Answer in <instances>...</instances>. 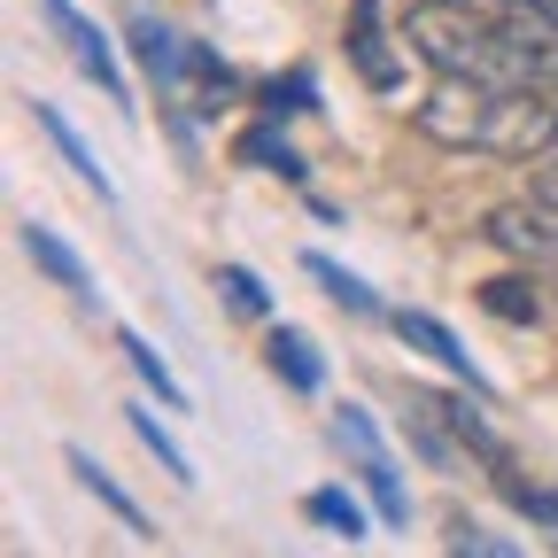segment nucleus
<instances>
[{
	"label": "nucleus",
	"instance_id": "nucleus-1",
	"mask_svg": "<svg viewBox=\"0 0 558 558\" xmlns=\"http://www.w3.org/2000/svg\"><path fill=\"white\" fill-rule=\"evenodd\" d=\"M411 124L450 156L550 163L558 156V86H497V78H442Z\"/></svg>",
	"mask_w": 558,
	"mask_h": 558
},
{
	"label": "nucleus",
	"instance_id": "nucleus-2",
	"mask_svg": "<svg viewBox=\"0 0 558 558\" xmlns=\"http://www.w3.org/2000/svg\"><path fill=\"white\" fill-rule=\"evenodd\" d=\"M333 442L357 458V473H365V488H373L380 520L403 527V520H411V497H403V473H396V458H388V442H380V427H373L365 403H341V411H333Z\"/></svg>",
	"mask_w": 558,
	"mask_h": 558
},
{
	"label": "nucleus",
	"instance_id": "nucleus-3",
	"mask_svg": "<svg viewBox=\"0 0 558 558\" xmlns=\"http://www.w3.org/2000/svg\"><path fill=\"white\" fill-rule=\"evenodd\" d=\"M47 16H54V32H62V47H70V62H78V70H86V78H94V86H101V94H109V101H117V109L132 117L140 101H132V78H124V62H117V47H109V32H101V24H86L78 9H70V0H47Z\"/></svg>",
	"mask_w": 558,
	"mask_h": 558
},
{
	"label": "nucleus",
	"instance_id": "nucleus-4",
	"mask_svg": "<svg viewBox=\"0 0 558 558\" xmlns=\"http://www.w3.org/2000/svg\"><path fill=\"white\" fill-rule=\"evenodd\" d=\"M488 241H497L505 256H520V264H558V202L535 186L527 202L488 209Z\"/></svg>",
	"mask_w": 558,
	"mask_h": 558
},
{
	"label": "nucleus",
	"instance_id": "nucleus-5",
	"mask_svg": "<svg viewBox=\"0 0 558 558\" xmlns=\"http://www.w3.org/2000/svg\"><path fill=\"white\" fill-rule=\"evenodd\" d=\"M349 62L373 94H403V62H396V39L380 24V0H349Z\"/></svg>",
	"mask_w": 558,
	"mask_h": 558
},
{
	"label": "nucleus",
	"instance_id": "nucleus-6",
	"mask_svg": "<svg viewBox=\"0 0 558 558\" xmlns=\"http://www.w3.org/2000/svg\"><path fill=\"white\" fill-rule=\"evenodd\" d=\"M396 333H403V341L418 349V357H435L442 373H458V380H465V388H473L481 403L497 396V388H488V373H481V365L465 357V349H458V333H450V326H442L435 311H396Z\"/></svg>",
	"mask_w": 558,
	"mask_h": 558
},
{
	"label": "nucleus",
	"instance_id": "nucleus-7",
	"mask_svg": "<svg viewBox=\"0 0 558 558\" xmlns=\"http://www.w3.org/2000/svg\"><path fill=\"white\" fill-rule=\"evenodd\" d=\"M171 101H186V109H202V117L233 101V70H226V54L209 47V39H186V78H179Z\"/></svg>",
	"mask_w": 558,
	"mask_h": 558
},
{
	"label": "nucleus",
	"instance_id": "nucleus-8",
	"mask_svg": "<svg viewBox=\"0 0 558 558\" xmlns=\"http://www.w3.org/2000/svg\"><path fill=\"white\" fill-rule=\"evenodd\" d=\"M24 248L39 256V271L54 279V288H70L78 303H94V271H86V256L70 248V241H62L54 226H39V218H32V226H24Z\"/></svg>",
	"mask_w": 558,
	"mask_h": 558
},
{
	"label": "nucleus",
	"instance_id": "nucleus-9",
	"mask_svg": "<svg viewBox=\"0 0 558 558\" xmlns=\"http://www.w3.org/2000/svg\"><path fill=\"white\" fill-rule=\"evenodd\" d=\"M132 47H140V62H148V78H156L163 94H179V78H186V39H179L171 24H156V16H132Z\"/></svg>",
	"mask_w": 558,
	"mask_h": 558
},
{
	"label": "nucleus",
	"instance_id": "nucleus-10",
	"mask_svg": "<svg viewBox=\"0 0 558 558\" xmlns=\"http://www.w3.org/2000/svg\"><path fill=\"white\" fill-rule=\"evenodd\" d=\"M271 373L288 380L295 396H318V388H326V357H318V341H311V333H295V326H279V333H271Z\"/></svg>",
	"mask_w": 558,
	"mask_h": 558
},
{
	"label": "nucleus",
	"instance_id": "nucleus-11",
	"mask_svg": "<svg viewBox=\"0 0 558 558\" xmlns=\"http://www.w3.org/2000/svg\"><path fill=\"white\" fill-rule=\"evenodd\" d=\"M39 132L54 140V148H62V163H70V171H78V179H86V186H94V194H101L109 209H117V179H109V171L94 163V148H86V140H78V132H70V117H62L54 101H39Z\"/></svg>",
	"mask_w": 558,
	"mask_h": 558
},
{
	"label": "nucleus",
	"instance_id": "nucleus-12",
	"mask_svg": "<svg viewBox=\"0 0 558 558\" xmlns=\"http://www.w3.org/2000/svg\"><path fill=\"white\" fill-rule=\"evenodd\" d=\"M70 473H78V488H86V497H101V512H117L132 535H148V512H140L132 497H124V488L109 481V465L101 458H86V450H70Z\"/></svg>",
	"mask_w": 558,
	"mask_h": 558
},
{
	"label": "nucleus",
	"instance_id": "nucleus-13",
	"mask_svg": "<svg viewBox=\"0 0 558 558\" xmlns=\"http://www.w3.org/2000/svg\"><path fill=\"white\" fill-rule=\"evenodd\" d=\"M427 411L442 418V427H450V435H458L465 450H481L488 465H512V458H505V442H497V435H488V418H481L473 403H458V396H427Z\"/></svg>",
	"mask_w": 558,
	"mask_h": 558
},
{
	"label": "nucleus",
	"instance_id": "nucleus-14",
	"mask_svg": "<svg viewBox=\"0 0 558 558\" xmlns=\"http://www.w3.org/2000/svg\"><path fill=\"white\" fill-rule=\"evenodd\" d=\"M303 271L318 279V288H326V295H333L341 311H357V318H380V295L365 288V279H357V271H341L333 256H318V248H311V256H303Z\"/></svg>",
	"mask_w": 558,
	"mask_h": 558
},
{
	"label": "nucleus",
	"instance_id": "nucleus-15",
	"mask_svg": "<svg viewBox=\"0 0 558 558\" xmlns=\"http://www.w3.org/2000/svg\"><path fill=\"white\" fill-rule=\"evenodd\" d=\"M311 520H318V527H333L341 543H365V527H373V520H365V505L349 497V488H311Z\"/></svg>",
	"mask_w": 558,
	"mask_h": 558
},
{
	"label": "nucleus",
	"instance_id": "nucleus-16",
	"mask_svg": "<svg viewBox=\"0 0 558 558\" xmlns=\"http://www.w3.org/2000/svg\"><path fill=\"white\" fill-rule=\"evenodd\" d=\"M124 365L140 373V388H148V396H163V411H186V388L171 380V365H163V357H156V349L140 341V333H124Z\"/></svg>",
	"mask_w": 558,
	"mask_h": 558
},
{
	"label": "nucleus",
	"instance_id": "nucleus-17",
	"mask_svg": "<svg viewBox=\"0 0 558 558\" xmlns=\"http://www.w3.org/2000/svg\"><path fill=\"white\" fill-rule=\"evenodd\" d=\"M124 418H132V435H140V442H148V450H156V458H163V473H171V481H179V488H194V458H186V450H179V442H171V435H163V418H156V411H148V403H132V411H124Z\"/></svg>",
	"mask_w": 558,
	"mask_h": 558
},
{
	"label": "nucleus",
	"instance_id": "nucleus-18",
	"mask_svg": "<svg viewBox=\"0 0 558 558\" xmlns=\"http://www.w3.org/2000/svg\"><path fill=\"white\" fill-rule=\"evenodd\" d=\"M481 303L497 311V318H512V326H535V318H543V295L527 288L520 271H505V279H488V288H481Z\"/></svg>",
	"mask_w": 558,
	"mask_h": 558
},
{
	"label": "nucleus",
	"instance_id": "nucleus-19",
	"mask_svg": "<svg viewBox=\"0 0 558 558\" xmlns=\"http://www.w3.org/2000/svg\"><path fill=\"white\" fill-rule=\"evenodd\" d=\"M218 295L241 311V318H264L271 311V295H264V279L248 271V264H218Z\"/></svg>",
	"mask_w": 558,
	"mask_h": 558
},
{
	"label": "nucleus",
	"instance_id": "nucleus-20",
	"mask_svg": "<svg viewBox=\"0 0 558 558\" xmlns=\"http://www.w3.org/2000/svg\"><path fill=\"white\" fill-rule=\"evenodd\" d=\"M241 156H248V163H264V171H288V179H303V156H295V148H288V140H279L271 124H256V132L241 140Z\"/></svg>",
	"mask_w": 558,
	"mask_h": 558
},
{
	"label": "nucleus",
	"instance_id": "nucleus-21",
	"mask_svg": "<svg viewBox=\"0 0 558 558\" xmlns=\"http://www.w3.org/2000/svg\"><path fill=\"white\" fill-rule=\"evenodd\" d=\"M295 109H318L311 70H295V78H271V86H264V117H295Z\"/></svg>",
	"mask_w": 558,
	"mask_h": 558
},
{
	"label": "nucleus",
	"instance_id": "nucleus-22",
	"mask_svg": "<svg viewBox=\"0 0 558 558\" xmlns=\"http://www.w3.org/2000/svg\"><path fill=\"white\" fill-rule=\"evenodd\" d=\"M497 481H505V497L527 512V520H543V527H558V497H550V488H527L512 465H497Z\"/></svg>",
	"mask_w": 558,
	"mask_h": 558
},
{
	"label": "nucleus",
	"instance_id": "nucleus-23",
	"mask_svg": "<svg viewBox=\"0 0 558 558\" xmlns=\"http://www.w3.org/2000/svg\"><path fill=\"white\" fill-rule=\"evenodd\" d=\"M450 550H481V558H520V543H512V535H488V527H473V520H450Z\"/></svg>",
	"mask_w": 558,
	"mask_h": 558
}]
</instances>
